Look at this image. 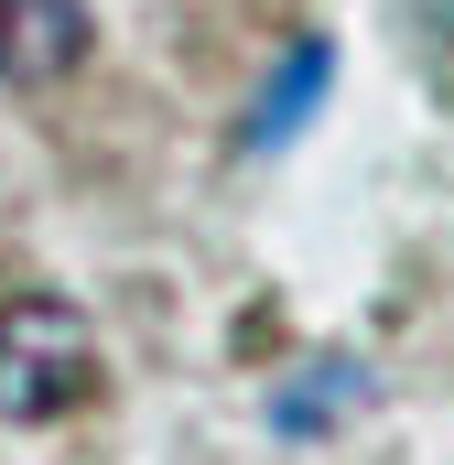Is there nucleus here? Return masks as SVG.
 Instances as JSON below:
<instances>
[{"label": "nucleus", "mask_w": 454, "mask_h": 465, "mask_svg": "<svg viewBox=\"0 0 454 465\" xmlns=\"http://www.w3.org/2000/svg\"><path fill=\"white\" fill-rule=\"evenodd\" d=\"M87 390H98V325L76 303H54V292H11L0 303V422L44 433Z\"/></svg>", "instance_id": "f257e3e1"}, {"label": "nucleus", "mask_w": 454, "mask_h": 465, "mask_svg": "<svg viewBox=\"0 0 454 465\" xmlns=\"http://www.w3.org/2000/svg\"><path fill=\"white\" fill-rule=\"evenodd\" d=\"M87 65V11L76 0H0V76L11 87H54Z\"/></svg>", "instance_id": "f03ea898"}, {"label": "nucleus", "mask_w": 454, "mask_h": 465, "mask_svg": "<svg viewBox=\"0 0 454 465\" xmlns=\"http://www.w3.org/2000/svg\"><path fill=\"white\" fill-rule=\"evenodd\" d=\"M325 87H336V44H325V33H303V44L281 54L271 98L249 109V152H281V141H292V130L314 119V98H325Z\"/></svg>", "instance_id": "7ed1b4c3"}, {"label": "nucleus", "mask_w": 454, "mask_h": 465, "mask_svg": "<svg viewBox=\"0 0 454 465\" xmlns=\"http://www.w3.org/2000/svg\"><path fill=\"white\" fill-rule=\"evenodd\" d=\"M357 401H368V368H357V357H314L292 390H271V422H281V433H325Z\"/></svg>", "instance_id": "20e7f679"}]
</instances>
